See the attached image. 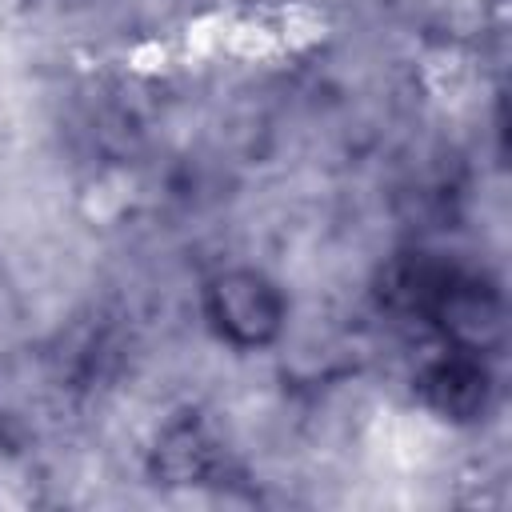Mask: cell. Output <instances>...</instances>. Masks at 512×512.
Here are the masks:
<instances>
[{
    "label": "cell",
    "mask_w": 512,
    "mask_h": 512,
    "mask_svg": "<svg viewBox=\"0 0 512 512\" xmlns=\"http://www.w3.org/2000/svg\"><path fill=\"white\" fill-rule=\"evenodd\" d=\"M416 384L424 404L444 420H476L488 408V388H492L484 356L452 344H444V352L420 372Z\"/></svg>",
    "instance_id": "cell-2"
},
{
    "label": "cell",
    "mask_w": 512,
    "mask_h": 512,
    "mask_svg": "<svg viewBox=\"0 0 512 512\" xmlns=\"http://www.w3.org/2000/svg\"><path fill=\"white\" fill-rule=\"evenodd\" d=\"M204 312L212 328L236 348H264L284 328V296L280 288L252 268H232L208 280Z\"/></svg>",
    "instance_id": "cell-1"
}]
</instances>
